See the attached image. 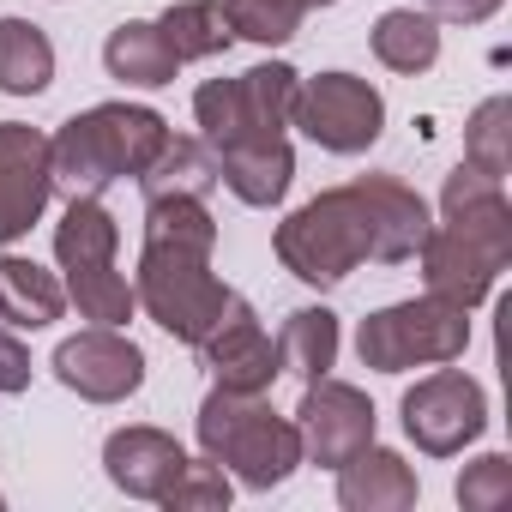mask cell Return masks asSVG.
Segmentation results:
<instances>
[{
  "label": "cell",
  "instance_id": "32",
  "mask_svg": "<svg viewBox=\"0 0 512 512\" xmlns=\"http://www.w3.org/2000/svg\"><path fill=\"white\" fill-rule=\"evenodd\" d=\"M0 506H7V500H0Z\"/></svg>",
  "mask_w": 512,
  "mask_h": 512
},
{
  "label": "cell",
  "instance_id": "26",
  "mask_svg": "<svg viewBox=\"0 0 512 512\" xmlns=\"http://www.w3.org/2000/svg\"><path fill=\"white\" fill-rule=\"evenodd\" d=\"M229 13V31L241 43H260V49H278L302 31L308 19V0H223Z\"/></svg>",
  "mask_w": 512,
  "mask_h": 512
},
{
  "label": "cell",
  "instance_id": "28",
  "mask_svg": "<svg viewBox=\"0 0 512 512\" xmlns=\"http://www.w3.org/2000/svg\"><path fill=\"white\" fill-rule=\"evenodd\" d=\"M506 500H512V458L506 452H482L476 464H464V476H458L464 512H500Z\"/></svg>",
  "mask_w": 512,
  "mask_h": 512
},
{
  "label": "cell",
  "instance_id": "16",
  "mask_svg": "<svg viewBox=\"0 0 512 512\" xmlns=\"http://www.w3.org/2000/svg\"><path fill=\"white\" fill-rule=\"evenodd\" d=\"M416 494H422L416 470L380 440H368L362 452H350L338 464V506L344 512H410Z\"/></svg>",
  "mask_w": 512,
  "mask_h": 512
},
{
  "label": "cell",
  "instance_id": "18",
  "mask_svg": "<svg viewBox=\"0 0 512 512\" xmlns=\"http://www.w3.org/2000/svg\"><path fill=\"white\" fill-rule=\"evenodd\" d=\"M67 314V284L25 253H0V320L13 332H43Z\"/></svg>",
  "mask_w": 512,
  "mask_h": 512
},
{
  "label": "cell",
  "instance_id": "9",
  "mask_svg": "<svg viewBox=\"0 0 512 512\" xmlns=\"http://www.w3.org/2000/svg\"><path fill=\"white\" fill-rule=\"evenodd\" d=\"M290 127H302L332 157H362L386 133V97L356 73H320L296 85Z\"/></svg>",
  "mask_w": 512,
  "mask_h": 512
},
{
  "label": "cell",
  "instance_id": "6",
  "mask_svg": "<svg viewBox=\"0 0 512 512\" xmlns=\"http://www.w3.org/2000/svg\"><path fill=\"white\" fill-rule=\"evenodd\" d=\"M121 253V223L103 199H67L55 223V260L67 272V302L91 326H127L133 320V284L115 266Z\"/></svg>",
  "mask_w": 512,
  "mask_h": 512
},
{
  "label": "cell",
  "instance_id": "8",
  "mask_svg": "<svg viewBox=\"0 0 512 512\" xmlns=\"http://www.w3.org/2000/svg\"><path fill=\"white\" fill-rule=\"evenodd\" d=\"M470 344V308L440 302V296H410L362 320L356 356L374 374H410V368H440L458 362Z\"/></svg>",
  "mask_w": 512,
  "mask_h": 512
},
{
  "label": "cell",
  "instance_id": "31",
  "mask_svg": "<svg viewBox=\"0 0 512 512\" xmlns=\"http://www.w3.org/2000/svg\"><path fill=\"white\" fill-rule=\"evenodd\" d=\"M308 7H338V0H308Z\"/></svg>",
  "mask_w": 512,
  "mask_h": 512
},
{
  "label": "cell",
  "instance_id": "10",
  "mask_svg": "<svg viewBox=\"0 0 512 512\" xmlns=\"http://www.w3.org/2000/svg\"><path fill=\"white\" fill-rule=\"evenodd\" d=\"M398 416H404V434L416 440V452H428V458H458L470 440H482V428H488V392L464 374V368H434V374H422L410 392H404V404H398Z\"/></svg>",
  "mask_w": 512,
  "mask_h": 512
},
{
  "label": "cell",
  "instance_id": "1",
  "mask_svg": "<svg viewBox=\"0 0 512 512\" xmlns=\"http://www.w3.org/2000/svg\"><path fill=\"white\" fill-rule=\"evenodd\" d=\"M428 199L398 181V175H356L344 187L314 193L308 205H296L272 247L290 278H302L308 290H338L356 266L380 260V266H410L416 247L428 235Z\"/></svg>",
  "mask_w": 512,
  "mask_h": 512
},
{
  "label": "cell",
  "instance_id": "5",
  "mask_svg": "<svg viewBox=\"0 0 512 512\" xmlns=\"http://www.w3.org/2000/svg\"><path fill=\"white\" fill-rule=\"evenodd\" d=\"M199 452L211 464H223L241 488H284L302 470V434L296 416H278L266 404V392H229L211 386L199 404Z\"/></svg>",
  "mask_w": 512,
  "mask_h": 512
},
{
  "label": "cell",
  "instance_id": "3",
  "mask_svg": "<svg viewBox=\"0 0 512 512\" xmlns=\"http://www.w3.org/2000/svg\"><path fill=\"white\" fill-rule=\"evenodd\" d=\"M416 260H422L428 296L458 302V308L488 302V290L512 266V205H506V181L458 163L446 175V187H440V223H428Z\"/></svg>",
  "mask_w": 512,
  "mask_h": 512
},
{
  "label": "cell",
  "instance_id": "4",
  "mask_svg": "<svg viewBox=\"0 0 512 512\" xmlns=\"http://www.w3.org/2000/svg\"><path fill=\"white\" fill-rule=\"evenodd\" d=\"M163 145H169V121L157 109H145V103H97V109L73 115L49 139L55 193H67V199H103V187L139 181L157 163Z\"/></svg>",
  "mask_w": 512,
  "mask_h": 512
},
{
  "label": "cell",
  "instance_id": "15",
  "mask_svg": "<svg viewBox=\"0 0 512 512\" xmlns=\"http://www.w3.org/2000/svg\"><path fill=\"white\" fill-rule=\"evenodd\" d=\"M103 470H109V482L127 500H151L157 506L169 494V482L187 470V446L175 434H163V428L133 422V428H115L103 440Z\"/></svg>",
  "mask_w": 512,
  "mask_h": 512
},
{
  "label": "cell",
  "instance_id": "30",
  "mask_svg": "<svg viewBox=\"0 0 512 512\" xmlns=\"http://www.w3.org/2000/svg\"><path fill=\"white\" fill-rule=\"evenodd\" d=\"M422 13L434 25H488L500 13V0H422Z\"/></svg>",
  "mask_w": 512,
  "mask_h": 512
},
{
  "label": "cell",
  "instance_id": "17",
  "mask_svg": "<svg viewBox=\"0 0 512 512\" xmlns=\"http://www.w3.org/2000/svg\"><path fill=\"white\" fill-rule=\"evenodd\" d=\"M211 163H217V181H223L241 205H253V211L278 205V199L290 193V181H296V151H290V139H272V145H223V151H211Z\"/></svg>",
  "mask_w": 512,
  "mask_h": 512
},
{
  "label": "cell",
  "instance_id": "20",
  "mask_svg": "<svg viewBox=\"0 0 512 512\" xmlns=\"http://www.w3.org/2000/svg\"><path fill=\"white\" fill-rule=\"evenodd\" d=\"M368 43H374V61L386 67V73H428L434 61H440V25L428 19V13H416V7H392V13H380L374 19V31H368Z\"/></svg>",
  "mask_w": 512,
  "mask_h": 512
},
{
  "label": "cell",
  "instance_id": "27",
  "mask_svg": "<svg viewBox=\"0 0 512 512\" xmlns=\"http://www.w3.org/2000/svg\"><path fill=\"white\" fill-rule=\"evenodd\" d=\"M229 470L223 464H211V458H187V470L169 482V494L157 500V506H169V512H223L229 506Z\"/></svg>",
  "mask_w": 512,
  "mask_h": 512
},
{
  "label": "cell",
  "instance_id": "12",
  "mask_svg": "<svg viewBox=\"0 0 512 512\" xmlns=\"http://www.w3.org/2000/svg\"><path fill=\"white\" fill-rule=\"evenodd\" d=\"M49 368L85 404H121L145 386V350L121 326H85L79 338H61Z\"/></svg>",
  "mask_w": 512,
  "mask_h": 512
},
{
  "label": "cell",
  "instance_id": "7",
  "mask_svg": "<svg viewBox=\"0 0 512 512\" xmlns=\"http://www.w3.org/2000/svg\"><path fill=\"white\" fill-rule=\"evenodd\" d=\"M296 85H302V73L290 61H260V67L235 73V79H205L193 91L199 139L211 151L284 139L290 133V109H296Z\"/></svg>",
  "mask_w": 512,
  "mask_h": 512
},
{
  "label": "cell",
  "instance_id": "22",
  "mask_svg": "<svg viewBox=\"0 0 512 512\" xmlns=\"http://www.w3.org/2000/svg\"><path fill=\"white\" fill-rule=\"evenodd\" d=\"M338 344L344 338H338V314L332 308H296L284 320V332H278V362H284V374H296L308 386V380L338 368Z\"/></svg>",
  "mask_w": 512,
  "mask_h": 512
},
{
  "label": "cell",
  "instance_id": "24",
  "mask_svg": "<svg viewBox=\"0 0 512 512\" xmlns=\"http://www.w3.org/2000/svg\"><path fill=\"white\" fill-rule=\"evenodd\" d=\"M211 187H217L211 145H205V139H181V133H169V145L157 151V163L139 175V193H145V199H163V193H193V199H205Z\"/></svg>",
  "mask_w": 512,
  "mask_h": 512
},
{
  "label": "cell",
  "instance_id": "21",
  "mask_svg": "<svg viewBox=\"0 0 512 512\" xmlns=\"http://www.w3.org/2000/svg\"><path fill=\"white\" fill-rule=\"evenodd\" d=\"M55 85V43L31 19H0V91L7 97H43Z\"/></svg>",
  "mask_w": 512,
  "mask_h": 512
},
{
  "label": "cell",
  "instance_id": "13",
  "mask_svg": "<svg viewBox=\"0 0 512 512\" xmlns=\"http://www.w3.org/2000/svg\"><path fill=\"white\" fill-rule=\"evenodd\" d=\"M55 199V169H49V139L25 121H0V247H13L43 223Z\"/></svg>",
  "mask_w": 512,
  "mask_h": 512
},
{
  "label": "cell",
  "instance_id": "2",
  "mask_svg": "<svg viewBox=\"0 0 512 512\" xmlns=\"http://www.w3.org/2000/svg\"><path fill=\"white\" fill-rule=\"evenodd\" d=\"M211 253H217V223L205 199L193 193L145 199V247L133 272V302L175 344H199L235 302V290L211 272Z\"/></svg>",
  "mask_w": 512,
  "mask_h": 512
},
{
  "label": "cell",
  "instance_id": "19",
  "mask_svg": "<svg viewBox=\"0 0 512 512\" xmlns=\"http://www.w3.org/2000/svg\"><path fill=\"white\" fill-rule=\"evenodd\" d=\"M103 67H109V79H121V85H133V91H163V85H175V73H181V61H175V49L163 43L157 19H127V25H115L109 43H103Z\"/></svg>",
  "mask_w": 512,
  "mask_h": 512
},
{
  "label": "cell",
  "instance_id": "25",
  "mask_svg": "<svg viewBox=\"0 0 512 512\" xmlns=\"http://www.w3.org/2000/svg\"><path fill=\"white\" fill-rule=\"evenodd\" d=\"M464 163L482 169V175H494V181H506V169H512V97H488L470 115V127H464Z\"/></svg>",
  "mask_w": 512,
  "mask_h": 512
},
{
  "label": "cell",
  "instance_id": "23",
  "mask_svg": "<svg viewBox=\"0 0 512 512\" xmlns=\"http://www.w3.org/2000/svg\"><path fill=\"white\" fill-rule=\"evenodd\" d=\"M157 31H163V43L175 49L181 67H187V61H211V55H223V49L235 43L223 0H175V7L157 19Z\"/></svg>",
  "mask_w": 512,
  "mask_h": 512
},
{
  "label": "cell",
  "instance_id": "14",
  "mask_svg": "<svg viewBox=\"0 0 512 512\" xmlns=\"http://www.w3.org/2000/svg\"><path fill=\"white\" fill-rule=\"evenodd\" d=\"M193 350H199V362L211 368V386H229V392H272V380L284 374L272 332L260 326V314H253L241 296L223 308V320H217Z\"/></svg>",
  "mask_w": 512,
  "mask_h": 512
},
{
  "label": "cell",
  "instance_id": "29",
  "mask_svg": "<svg viewBox=\"0 0 512 512\" xmlns=\"http://www.w3.org/2000/svg\"><path fill=\"white\" fill-rule=\"evenodd\" d=\"M31 386V350L19 344V332L0 320V398H13Z\"/></svg>",
  "mask_w": 512,
  "mask_h": 512
},
{
  "label": "cell",
  "instance_id": "11",
  "mask_svg": "<svg viewBox=\"0 0 512 512\" xmlns=\"http://www.w3.org/2000/svg\"><path fill=\"white\" fill-rule=\"evenodd\" d=\"M380 416H374V398L350 380H308L302 386V404H296V434H302V464H320V470H338L350 452H362L374 440Z\"/></svg>",
  "mask_w": 512,
  "mask_h": 512
}]
</instances>
